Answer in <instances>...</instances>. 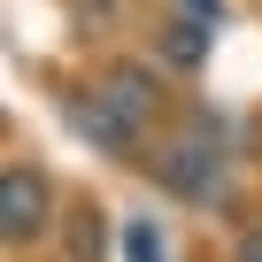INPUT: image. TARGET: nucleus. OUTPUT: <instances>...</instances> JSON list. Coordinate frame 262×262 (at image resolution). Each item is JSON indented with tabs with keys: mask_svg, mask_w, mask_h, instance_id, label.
Returning <instances> with one entry per match:
<instances>
[{
	"mask_svg": "<svg viewBox=\"0 0 262 262\" xmlns=\"http://www.w3.org/2000/svg\"><path fill=\"white\" fill-rule=\"evenodd\" d=\"M155 178H162V193H178V201H193V208H208V201L224 193V155H216V139H208V123H193L185 139H170V147L155 155Z\"/></svg>",
	"mask_w": 262,
	"mask_h": 262,
	"instance_id": "obj_1",
	"label": "nucleus"
},
{
	"mask_svg": "<svg viewBox=\"0 0 262 262\" xmlns=\"http://www.w3.org/2000/svg\"><path fill=\"white\" fill-rule=\"evenodd\" d=\"M39 231H47V178L31 162H8V170H0V239L31 247Z\"/></svg>",
	"mask_w": 262,
	"mask_h": 262,
	"instance_id": "obj_2",
	"label": "nucleus"
},
{
	"mask_svg": "<svg viewBox=\"0 0 262 262\" xmlns=\"http://www.w3.org/2000/svg\"><path fill=\"white\" fill-rule=\"evenodd\" d=\"M93 93H108L131 123L147 131V123H155V108H162V70H155V62H108Z\"/></svg>",
	"mask_w": 262,
	"mask_h": 262,
	"instance_id": "obj_3",
	"label": "nucleus"
},
{
	"mask_svg": "<svg viewBox=\"0 0 262 262\" xmlns=\"http://www.w3.org/2000/svg\"><path fill=\"white\" fill-rule=\"evenodd\" d=\"M70 123L85 131V139H93L100 155H131V147H139V123H131V116H123L108 93H85V100L70 108Z\"/></svg>",
	"mask_w": 262,
	"mask_h": 262,
	"instance_id": "obj_4",
	"label": "nucleus"
},
{
	"mask_svg": "<svg viewBox=\"0 0 262 262\" xmlns=\"http://www.w3.org/2000/svg\"><path fill=\"white\" fill-rule=\"evenodd\" d=\"M208 39H216V24H201V16H170L155 47H162L170 70H201V62H208Z\"/></svg>",
	"mask_w": 262,
	"mask_h": 262,
	"instance_id": "obj_5",
	"label": "nucleus"
},
{
	"mask_svg": "<svg viewBox=\"0 0 262 262\" xmlns=\"http://www.w3.org/2000/svg\"><path fill=\"white\" fill-rule=\"evenodd\" d=\"M123 262H170V239H162L147 216H131V224H123Z\"/></svg>",
	"mask_w": 262,
	"mask_h": 262,
	"instance_id": "obj_6",
	"label": "nucleus"
},
{
	"mask_svg": "<svg viewBox=\"0 0 262 262\" xmlns=\"http://www.w3.org/2000/svg\"><path fill=\"white\" fill-rule=\"evenodd\" d=\"M231 262H262V224H247V231H239V247H231Z\"/></svg>",
	"mask_w": 262,
	"mask_h": 262,
	"instance_id": "obj_7",
	"label": "nucleus"
},
{
	"mask_svg": "<svg viewBox=\"0 0 262 262\" xmlns=\"http://www.w3.org/2000/svg\"><path fill=\"white\" fill-rule=\"evenodd\" d=\"M185 16H201V24H224V0H185Z\"/></svg>",
	"mask_w": 262,
	"mask_h": 262,
	"instance_id": "obj_8",
	"label": "nucleus"
}]
</instances>
